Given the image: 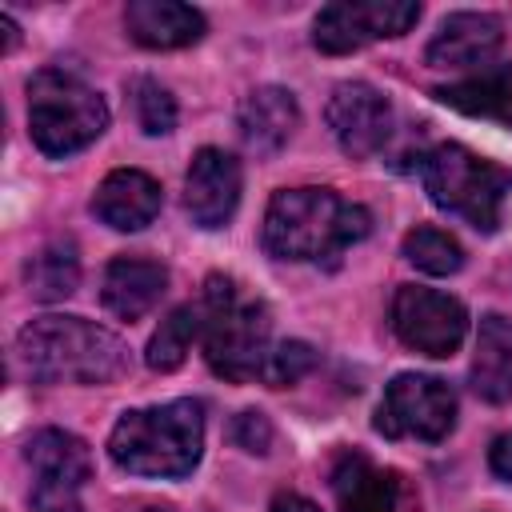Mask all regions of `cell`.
I'll return each mask as SVG.
<instances>
[{"mask_svg":"<svg viewBox=\"0 0 512 512\" xmlns=\"http://www.w3.org/2000/svg\"><path fill=\"white\" fill-rule=\"evenodd\" d=\"M372 216L332 188H284L264 212V248L276 260H336L364 240Z\"/></svg>","mask_w":512,"mask_h":512,"instance_id":"obj_1","label":"cell"},{"mask_svg":"<svg viewBox=\"0 0 512 512\" xmlns=\"http://www.w3.org/2000/svg\"><path fill=\"white\" fill-rule=\"evenodd\" d=\"M16 352L40 384H108L128 372L124 340L84 316H40L24 324Z\"/></svg>","mask_w":512,"mask_h":512,"instance_id":"obj_2","label":"cell"},{"mask_svg":"<svg viewBox=\"0 0 512 512\" xmlns=\"http://www.w3.org/2000/svg\"><path fill=\"white\" fill-rule=\"evenodd\" d=\"M204 408L196 400H172L156 408H132L108 436V456L132 476L176 480L200 464Z\"/></svg>","mask_w":512,"mask_h":512,"instance_id":"obj_3","label":"cell"},{"mask_svg":"<svg viewBox=\"0 0 512 512\" xmlns=\"http://www.w3.org/2000/svg\"><path fill=\"white\" fill-rule=\"evenodd\" d=\"M424 192L436 208L460 216L476 232H496L504 200L512 192V172L468 152L464 144H440L420 160Z\"/></svg>","mask_w":512,"mask_h":512,"instance_id":"obj_4","label":"cell"},{"mask_svg":"<svg viewBox=\"0 0 512 512\" xmlns=\"http://www.w3.org/2000/svg\"><path fill=\"white\" fill-rule=\"evenodd\" d=\"M108 128V104L84 80L44 68L28 80V132L44 156H72Z\"/></svg>","mask_w":512,"mask_h":512,"instance_id":"obj_5","label":"cell"},{"mask_svg":"<svg viewBox=\"0 0 512 512\" xmlns=\"http://www.w3.org/2000/svg\"><path fill=\"white\" fill-rule=\"evenodd\" d=\"M204 308H208V324H204V356L208 368L232 384L256 380L264 360H268V308L260 300H240L232 280L212 276L204 288Z\"/></svg>","mask_w":512,"mask_h":512,"instance_id":"obj_6","label":"cell"},{"mask_svg":"<svg viewBox=\"0 0 512 512\" xmlns=\"http://www.w3.org/2000/svg\"><path fill=\"white\" fill-rule=\"evenodd\" d=\"M456 424V392L420 372H404L384 388V400L376 408V432L388 440H424L436 444Z\"/></svg>","mask_w":512,"mask_h":512,"instance_id":"obj_7","label":"cell"},{"mask_svg":"<svg viewBox=\"0 0 512 512\" xmlns=\"http://www.w3.org/2000/svg\"><path fill=\"white\" fill-rule=\"evenodd\" d=\"M416 20H420L416 0H344L320 8L312 24V44L328 56H344L380 36H404Z\"/></svg>","mask_w":512,"mask_h":512,"instance_id":"obj_8","label":"cell"},{"mask_svg":"<svg viewBox=\"0 0 512 512\" xmlns=\"http://www.w3.org/2000/svg\"><path fill=\"white\" fill-rule=\"evenodd\" d=\"M392 332L400 336L404 348L420 352V356H452L468 332V312L460 300L420 288V284H404L392 296Z\"/></svg>","mask_w":512,"mask_h":512,"instance_id":"obj_9","label":"cell"},{"mask_svg":"<svg viewBox=\"0 0 512 512\" xmlns=\"http://www.w3.org/2000/svg\"><path fill=\"white\" fill-rule=\"evenodd\" d=\"M332 496L340 512H416V496L400 472L372 464L364 452L344 448L332 464Z\"/></svg>","mask_w":512,"mask_h":512,"instance_id":"obj_10","label":"cell"},{"mask_svg":"<svg viewBox=\"0 0 512 512\" xmlns=\"http://www.w3.org/2000/svg\"><path fill=\"white\" fill-rule=\"evenodd\" d=\"M324 116H328V128H332L336 144L356 160L380 152L392 136V104L372 84H360V80L340 84L332 92Z\"/></svg>","mask_w":512,"mask_h":512,"instance_id":"obj_11","label":"cell"},{"mask_svg":"<svg viewBox=\"0 0 512 512\" xmlns=\"http://www.w3.org/2000/svg\"><path fill=\"white\" fill-rule=\"evenodd\" d=\"M240 204V164L224 148H200L184 176V208L196 228H224Z\"/></svg>","mask_w":512,"mask_h":512,"instance_id":"obj_12","label":"cell"},{"mask_svg":"<svg viewBox=\"0 0 512 512\" xmlns=\"http://www.w3.org/2000/svg\"><path fill=\"white\" fill-rule=\"evenodd\" d=\"M504 44V24L488 12H452L428 44L432 68H488Z\"/></svg>","mask_w":512,"mask_h":512,"instance_id":"obj_13","label":"cell"},{"mask_svg":"<svg viewBox=\"0 0 512 512\" xmlns=\"http://www.w3.org/2000/svg\"><path fill=\"white\" fill-rule=\"evenodd\" d=\"M92 212L116 232H140L160 212V184L140 168H116L100 180Z\"/></svg>","mask_w":512,"mask_h":512,"instance_id":"obj_14","label":"cell"},{"mask_svg":"<svg viewBox=\"0 0 512 512\" xmlns=\"http://www.w3.org/2000/svg\"><path fill=\"white\" fill-rule=\"evenodd\" d=\"M300 124V108H296V96L288 88H256L248 92V100L240 104L236 112V128H240V140L248 152L256 156H272L288 144V136L296 132Z\"/></svg>","mask_w":512,"mask_h":512,"instance_id":"obj_15","label":"cell"},{"mask_svg":"<svg viewBox=\"0 0 512 512\" xmlns=\"http://www.w3.org/2000/svg\"><path fill=\"white\" fill-rule=\"evenodd\" d=\"M168 292V268L144 256H116L104 268V308L120 320H140Z\"/></svg>","mask_w":512,"mask_h":512,"instance_id":"obj_16","label":"cell"},{"mask_svg":"<svg viewBox=\"0 0 512 512\" xmlns=\"http://www.w3.org/2000/svg\"><path fill=\"white\" fill-rule=\"evenodd\" d=\"M124 28L144 48H188L204 36V16L176 0H132L124 8Z\"/></svg>","mask_w":512,"mask_h":512,"instance_id":"obj_17","label":"cell"},{"mask_svg":"<svg viewBox=\"0 0 512 512\" xmlns=\"http://www.w3.org/2000/svg\"><path fill=\"white\" fill-rule=\"evenodd\" d=\"M436 100L452 112L496 120V124L512 128V64H488L456 84H444V88H436Z\"/></svg>","mask_w":512,"mask_h":512,"instance_id":"obj_18","label":"cell"},{"mask_svg":"<svg viewBox=\"0 0 512 512\" xmlns=\"http://www.w3.org/2000/svg\"><path fill=\"white\" fill-rule=\"evenodd\" d=\"M24 460L32 468V484H68L80 488L92 476V452L80 436L44 428L24 444Z\"/></svg>","mask_w":512,"mask_h":512,"instance_id":"obj_19","label":"cell"},{"mask_svg":"<svg viewBox=\"0 0 512 512\" xmlns=\"http://www.w3.org/2000/svg\"><path fill=\"white\" fill-rule=\"evenodd\" d=\"M472 388L488 404L512 400V320L488 312L480 320L476 356H472Z\"/></svg>","mask_w":512,"mask_h":512,"instance_id":"obj_20","label":"cell"},{"mask_svg":"<svg viewBox=\"0 0 512 512\" xmlns=\"http://www.w3.org/2000/svg\"><path fill=\"white\" fill-rule=\"evenodd\" d=\"M204 324H208V308L204 300L200 304H180L168 312V320H160V328L152 332L148 340V368L152 372H176L192 348L196 336H204Z\"/></svg>","mask_w":512,"mask_h":512,"instance_id":"obj_21","label":"cell"},{"mask_svg":"<svg viewBox=\"0 0 512 512\" xmlns=\"http://www.w3.org/2000/svg\"><path fill=\"white\" fill-rule=\"evenodd\" d=\"M24 280H28V292L36 300H64L76 292L80 284V260H76V248L68 240H52L44 244L28 268H24Z\"/></svg>","mask_w":512,"mask_h":512,"instance_id":"obj_22","label":"cell"},{"mask_svg":"<svg viewBox=\"0 0 512 512\" xmlns=\"http://www.w3.org/2000/svg\"><path fill=\"white\" fill-rule=\"evenodd\" d=\"M404 256L428 276H452L464 264V248L440 228H412L404 236Z\"/></svg>","mask_w":512,"mask_h":512,"instance_id":"obj_23","label":"cell"},{"mask_svg":"<svg viewBox=\"0 0 512 512\" xmlns=\"http://www.w3.org/2000/svg\"><path fill=\"white\" fill-rule=\"evenodd\" d=\"M132 108H136V120H140V128L148 136H164V132L176 128V100H172V92L164 84L148 80V76L132 80Z\"/></svg>","mask_w":512,"mask_h":512,"instance_id":"obj_24","label":"cell"},{"mask_svg":"<svg viewBox=\"0 0 512 512\" xmlns=\"http://www.w3.org/2000/svg\"><path fill=\"white\" fill-rule=\"evenodd\" d=\"M316 364V348L304 344V340H284L276 348H268V360L260 368V380L268 388H284V384H296L300 376H308Z\"/></svg>","mask_w":512,"mask_h":512,"instance_id":"obj_25","label":"cell"},{"mask_svg":"<svg viewBox=\"0 0 512 512\" xmlns=\"http://www.w3.org/2000/svg\"><path fill=\"white\" fill-rule=\"evenodd\" d=\"M232 440H236L244 452L264 456V452L272 448V424H268V416H264V412H256V408L240 412V416L232 420Z\"/></svg>","mask_w":512,"mask_h":512,"instance_id":"obj_26","label":"cell"},{"mask_svg":"<svg viewBox=\"0 0 512 512\" xmlns=\"http://www.w3.org/2000/svg\"><path fill=\"white\" fill-rule=\"evenodd\" d=\"M76 492L80 488H68V484H32L28 500H32V512H80Z\"/></svg>","mask_w":512,"mask_h":512,"instance_id":"obj_27","label":"cell"},{"mask_svg":"<svg viewBox=\"0 0 512 512\" xmlns=\"http://www.w3.org/2000/svg\"><path fill=\"white\" fill-rule=\"evenodd\" d=\"M488 468L500 476V480H512V432L496 436L492 448H488Z\"/></svg>","mask_w":512,"mask_h":512,"instance_id":"obj_28","label":"cell"},{"mask_svg":"<svg viewBox=\"0 0 512 512\" xmlns=\"http://www.w3.org/2000/svg\"><path fill=\"white\" fill-rule=\"evenodd\" d=\"M268 512H320L312 500H304V496H296V492H280L272 504H268Z\"/></svg>","mask_w":512,"mask_h":512,"instance_id":"obj_29","label":"cell"},{"mask_svg":"<svg viewBox=\"0 0 512 512\" xmlns=\"http://www.w3.org/2000/svg\"><path fill=\"white\" fill-rule=\"evenodd\" d=\"M0 32H4V52H12L16 48V24H12V16H0Z\"/></svg>","mask_w":512,"mask_h":512,"instance_id":"obj_30","label":"cell"},{"mask_svg":"<svg viewBox=\"0 0 512 512\" xmlns=\"http://www.w3.org/2000/svg\"><path fill=\"white\" fill-rule=\"evenodd\" d=\"M144 512H172V508H164V504H152V508H144Z\"/></svg>","mask_w":512,"mask_h":512,"instance_id":"obj_31","label":"cell"}]
</instances>
